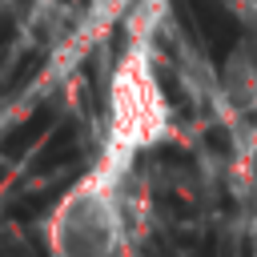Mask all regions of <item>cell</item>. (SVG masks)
Instances as JSON below:
<instances>
[{"label": "cell", "mask_w": 257, "mask_h": 257, "mask_svg": "<svg viewBox=\"0 0 257 257\" xmlns=\"http://www.w3.org/2000/svg\"><path fill=\"white\" fill-rule=\"evenodd\" d=\"M120 233H124V209L116 197V181L88 173L60 201L48 241L64 257H100L120 249Z\"/></svg>", "instance_id": "obj_2"}, {"label": "cell", "mask_w": 257, "mask_h": 257, "mask_svg": "<svg viewBox=\"0 0 257 257\" xmlns=\"http://www.w3.org/2000/svg\"><path fill=\"white\" fill-rule=\"evenodd\" d=\"M169 133V100L153 72V60L141 44H133L120 64L112 68L108 84V124H104V153L92 165L104 181H120L141 149H153Z\"/></svg>", "instance_id": "obj_1"}]
</instances>
